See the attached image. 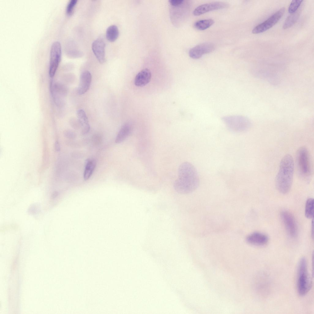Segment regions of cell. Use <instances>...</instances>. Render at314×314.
I'll list each match as a JSON object with an SVG mask.
<instances>
[{"label":"cell","instance_id":"6da1fadb","mask_svg":"<svg viewBox=\"0 0 314 314\" xmlns=\"http://www.w3.org/2000/svg\"><path fill=\"white\" fill-rule=\"evenodd\" d=\"M199 182V175L195 168L191 163L185 162L179 167L178 178L174 183V187L179 193L188 194L197 188Z\"/></svg>","mask_w":314,"mask_h":314},{"label":"cell","instance_id":"7a4b0ae2","mask_svg":"<svg viewBox=\"0 0 314 314\" xmlns=\"http://www.w3.org/2000/svg\"><path fill=\"white\" fill-rule=\"evenodd\" d=\"M294 170L293 159L291 155L286 154L281 160L275 178L276 187L281 193H286L290 190L292 184Z\"/></svg>","mask_w":314,"mask_h":314},{"label":"cell","instance_id":"3957f363","mask_svg":"<svg viewBox=\"0 0 314 314\" xmlns=\"http://www.w3.org/2000/svg\"><path fill=\"white\" fill-rule=\"evenodd\" d=\"M296 161L300 177L304 180L309 181L311 177L312 169L310 154L306 147H302L297 150Z\"/></svg>","mask_w":314,"mask_h":314},{"label":"cell","instance_id":"277c9868","mask_svg":"<svg viewBox=\"0 0 314 314\" xmlns=\"http://www.w3.org/2000/svg\"><path fill=\"white\" fill-rule=\"evenodd\" d=\"M297 289L301 296L306 295L311 289L312 281L308 269L307 262L304 258L300 260L298 267Z\"/></svg>","mask_w":314,"mask_h":314},{"label":"cell","instance_id":"5b68a950","mask_svg":"<svg viewBox=\"0 0 314 314\" xmlns=\"http://www.w3.org/2000/svg\"><path fill=\"white\" fill-rule=\"evenodd\" d=\"M221 120L227 127L235 132H242L249 129L252 123L248 117L240 115H232L224 116Z\"/></svg>","mask_w":314,"mask_h":314},{"label":"cell","instance_id":"8992f818","mask_svg":"<svg viewBox=\"0 0 314 314\" xmlns=\"http://www.w3.org/2000/svg\"><path fill=\"white\" fill-rule=\"evenodd\" d=\"M50 91L56 106H60L64 103V98L68 92L67 88L64 84L59 82H54L52 80L50 82Z\"/></svg>","mask_w":314,"mask_h":314},{"label":"cell","instance_id":"52a82bcc","mask_svg":"<svg viewBox=\"0 0 314 314\" xmlns=\"http://www.w3.org/2000/svg\"><path fill=\"white\" fill-rule=\"evenodd\" d=\"M61 57V47L60 43L58 41L52 44L50 51L49 75L51 78L55 75L60 61Z\"/></svg>","mask_w":314,"mask_h":314},{"label":"cell","instance_id":"ba28073f","mask_svg":"<svg viewBox=\"0 0 314 314\" xmlns=\"http://www.w3.org/2000/svg\"><path fill=\"white\" fill-rule=\"evenodd\" d=\"M285 11L282 8L272 15L267 19L256 26L252 30L253 34H258L263 32L275 25L280 19Z\"/></svg>","mask_w":314,"mask_h":314},{"label":"cell","instance_id":"9c48e42d","mask_svg":"<svg viewBox=\"0 0 314 314\" xmlns=\"http://www.w3.org/2000/svg\"><path fill=\"white\" fill-rule=\"evenodd\" d=\"M281 217L286 230L292 238H295L297 234V228L296 220L293 215L286 211H282Z\"/></svg>","mask_w":314,"mask_h":314},{"label":"cell","instance_id":"30bf717a","mask_svg":"<svg viewBox=\"0 0 314 314\" xmlns=\"http://www.w3.org/2000/svg\"><path fill=\"white\" fill-rule=\"evenodd\" d=\"M214 49V45L212 43H202L191 48L189 52V56L193 59H198L203 55L212 52Z\"/></svg>","mask_w":314,"mask_h":314},{"label":"cell","instance_id":"8fae6325","mask_svg":"<svg viewBox=\"0 0 314 314\" xmlns=\"http://www.w3.org/2000/svg\"><path fill=\"white\" fill-rule=\"evenodd\" d=\"M228 5L226 3L220 2L204 4L195 9L193 14L194 16H199L210 11L226 8Z\"/></svg>","mask_w":314,"mask_h":314},{"label":"cell","instance_id":"7c38bea8","mask_svg":"<svg viewBox=\"0 0 314 314\" xmlns=\"http://www.w3.org/2000/svg\"><path fill=\"white\" fill-rule=\"evenodd\" d=\"M105 42L101 39H97L92 44L93 52L98 61L101 63L105 61Z\"/></svg>","mask_w":314,"mask_h":314},{"label":"cell","instance_id":"4fadbf2b","mask_svg":"<svg viewBox=\"0 0 314 314\" xmlns=\"http://www.w3.org/2000/svg\"><path fill=\"white\" fill-rule=\"evenodd\" d=\"M92 81L91 73L88 71H85L81 74L80 82L77 89V92L79 95L85 94L89 89Z\"/></svg>","mask_w":314,"mask_h":314},{"label":"cell","instance_id":"5bb4252c","mask_svg":"<svg viewBox=\"0 0 314 314\" xmlns=\"http://www.w3.org/2000/svg\"><path fill=\"white\" fill-rule=\"evenodd\" d=\"M268 240L266 235L259 232L252 233L248 235L246 238L247 243L257 246L264 245L267 243Z\"/></svg>","mask_w":314,"mask_h":314},{"label":"cell","instance_id":"9a60e30c","mask_svg":"<svg viewBox=\"0 0 314 314\" xmlns=\"http://www.w3.org/2000/svg\"><path fill=\"white\" fill-rule=\"evenodd\" d=\"M151 77L150 70L144 69L139 72L136 75L134 80L135 85L138 86H143L149 82Z\"/></svg>","mask_w":314,"mask_h":314},{"label":"cell","instance_id":"2e32d148","mask_svg":"<svg viewBox=\"0 0 314 314\" xmlns=\"http://www.w3.org/2000/svg\"><path fill=\"white\" fill-rule=\"evenodd\" d=\"M78 121L82 128V133L85 134L90 130V127L86 115L83 110L80 109L77 112Z\"/></svg>","mask_w":314,"mask_h":314},{"label":"cell","instance_id":"e0dca14e","mask_svg":"<svg viewBox=\"0 0 314 314\" xmlns=\"http://www.w3.org/2000/svg\"><path fill=\"white\" fill-rule=\"evenodd\" d=\"M131 131V126L128 123L124 124L119 130L115 140L117 144L123 142L128 137Z\"/></svg>","mask_w":314,"mask_h":314},{"label":"cell","instance_id":"ac0fdd59","mask_svg":"<svg viewBox=\"0 0 314 314\" xmlns=\"http://www.w3.org/2000/svg\"><path fill=\"white\" fill-rule=\"evenodd\" d=\"M96 165V161L93 159H87L85 163L83 177L85 180H88L92 175Z\"/></svg>","mask_w":314,"mask_h":314},{"label":"cell","instance_id":"d6986e66","mask_svg":"<svg viewBox=\"0 0 314 314\" xmlns=\"http://www.w3.org/2000/svg\"><path fill=\"white\" fill-rule=\"evenodd\" d=\"M301 10L298 9L295 12L291 14L287 17L283 26L284 29H288L295 24L299 17Z\"/></svg>","mask_w":314,"mask_h":314},{"label":"cell","instance_id":"ffe728a7","mask_svg":"<svg viewBox=\"0 0 314 314\" xmlns=\"http://www.w3.org/2000/svg\"><path fill=\"white\" fill-rule=\"evenodd\" d=\"M119 33L117 27L115 25H111L106 30V38L110 42L114 41L117 38Z\"/></svg>","mask_w":314,"mask_h":314},{"label":"cell","instance_id":"44dd1931","mask_svg":"<svg viewBox=\"0 0 314 314\" xmlns=\"http://www.w3.org/2000/svg\"><path fill=\"white\" fill-rule=\"evenodd\" d=\"M214 23V21L211 19L202 20L196 21L194 26L196 29L203 30L209 28Z\"/></svg>","mask_w":314,"mask_h":314},{"label":"cell","instance_id":"7402d4cb","mask_svg":"<svg viewBox=\"0 0 314 314\" xmlns=\"http://www.w3.org/2000/svg\"><path fill=\"white\" fill-rule=\"evenodd\" d=\"M314 201L312 198L308 199L306 202L305 210V216L308 219H312L314 216Z\"/></svg>","mask_w":314,"mask_h":314},{"label":"cell","instance_id":"603a6c76","mask_svg":"<svg viewBox=\"0 0 314 314\" xmlns=\"http://www.w3.org/2000/svg\"><path fill=\"white\" fill-rule=\"evenodd\" d=\"M303 0H293L290 3L289 8L288 12L290 14L295 12L299 9Z\"/></svg>","mask_w":314,"mask_h":314},{"label":"cell","instance_id":"cb8c5ba5","mask_svg":"<svg viewBox=\"0 0 314 314\" xmlns=\"http://www.w3.org/2000/svg\"><path fill=\"white\" fill-rule=\"evenodd\" d=\"M77 2V0H71L68 2L66 10V12L67 15L71 16L72 15Z\"/></svg>","mask_w":314,"mask_h":314},{"label":"cell","instance_id":"d4e9b609","mask_svg":"<svg viewBox=\"0 0 314 314\" xmlns=\"http://www.w3.org/2000/svg\"><path fill=\"white\" fill-rule=\"evenodd\" d=\"M64 135L65 137L69 139L75 138V135L74 132L69 130L65 131L64 132Z\"/></svg>","mask_w":314,"mask_h":314},{"label":"cell","instance_id":"484cf974","mask_svg":"<svg viewBox=\"0 0 314 314\" xmlns=\"http://www.w3.org/2000/svg\"><path fill=\"white\" fill-rule=\"evenodd\" d=\"M170 3L172 6H178L183 3V0H170L169 1Z\"/></svg>","mask_w":314,"mask_h":314},{"label":"cell","instance_id":"4316f807","mask_svg":"<svg viewBox=\"0 0 314 314\" xmlns=\"http://www.w3.org/2000/svg\"><path fill=\"white\" fill-rule=\"evenodd\" d=\"M55 150L57 151H59L60 150V145L59 143L58 140L56 141L55 144Z\"/></svg>","mask_w":314,"mask_h":314},{"label":"cell","instance_id":"83f0119b","mask_svg":"<svg viewBox=\"0 0 314 314\" xmlns=\"http://www.w3.org/2000/svg\"><path fill=\"white\" fill-rule=\"evenodd\" d=\"M311 234H312V238H313V220H312V223Z\"/></svg>","mask_w":314,"mask_h":314}]
</instances>
